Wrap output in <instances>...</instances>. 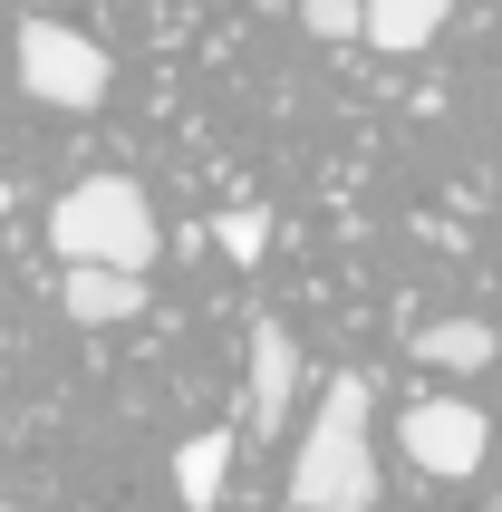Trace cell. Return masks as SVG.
I'll use <instances>...</instances> for the list:
<instances>
[{
    "label": "cell",
    "instance_id": "13",
    "mask_svg": "<svg viewBox=\"0 0 502 512\" xmlns=\"http://www.w3.org/2000/svg\"><path fill=\"white\" fill-rule=\"evenodd\" d=\"M493 184H502V165H493Z\"/></svg>",
    "mask_w": 502,
    "mask_h": 512
},
{
    "label": "cell",
    "instance_id": "4",
    "mask_svg": "<svg viewBox=\"0 0 502 512\" xmlns=\"http://www.w3.org/2000/svg\"><path fill=\"white\" fill-rule=\"evenodd\" d=\"M483 455H493L483 406H464V397H416L406 406V464H416V474L464 484V474H483Z\"/></svg>",
    "mask_w": 502,
    "mask_h": 512
},
{
    "label": "cell",
    "instance_id": "7",
    "mask_svg": "<svg viewBox=\"0 0 502 512\" xmlns=\"http://www.w3.org/2000/svg\"><path fill=\"white\" fill-rule=\"evenodd\" d=\"M454 0H358V39L367 49H387V58H416L435 29H445Z\"/></svg>",
    "mask_w": 502,
    "mask_h": 512
},
{
    "label": "cell",
    "instance_id": "6",
    "mask_svg": "<svg viewBox=\"0 0 502 512\" xmlns=\"http://www.w3.org/2000/svg\"><path fill=\"white\" fill-rule=\"evenodd\" d=\"M58 310L78 319V329H116V319H136V310H145V271L68 261V281H58Z\"/></svg>",
    "mask_w": 502,
    "mask_h": 512
},
{
    "label": "cell",
    "instance_id": "8",
    "mask_svg": "<svg viewBox=\"0 0 502 512\" xmlns=\"http://www.w3.org/2000/svg\"><path fill=\"white\" fill-rule=\"evenodd\" d=\"M416 358L425 368H493V329H483V319H435V329H416Z\"/></svg>",
    "mask_w": 502,
    "mask_h": 512
},
{
    "label": "cell",
    "instance_id": "9",
    "mask_svg": "<svg viewBox=\"0 0 502 512\" xmlns=\"http://www.w3.org/2000/svg\"><path fill=\"white\" fill-rule=\"evenodd\" d=\"M223 464H232V435H194V445L174 455V493H184L194 512H213L223 503Z\"/></svg>",
    "mask_w": 502,
    "mask_h": 512
},
{
    "label": "cell",
    "instance_id": "10",
    "mask_svg": "<svg viewBox=\"0 0 502 512\" xmlns=\"http://www.w3.org/2000/svg\"><path fill=\"white\" fill-rule=\"evenodd\" d=\"M213 242H223L232 261H261L271 252V213H261V203H232V213H213Z\"/></svg>",
    "mask_w": 502,
    "mask_h": 512
},
{
    "label": "cell",
    "instance_id": "2",
    "mask_svg": "<svg viewBox=\"0 0 502 512\" xmlns=\"http://www.w3.org/2000/svg\"><path fill=\"white\" fill-rule=\"evenodd\" d=\"M49 242L58 261H107V271H145L155 261V203H145L136 174H87V184H68L49 213Z\"/></svg>",
    "mask_w": 502,
    "mask_h": 512
},
{
    "label": "cell",
    "instance_id": "5",
    "mask_svg": "<svg viewBox=\"0 0 502 512\" xmlns=\"http://www.w3.org/2000/svg\"><path fill=\"white\" fill-rule=\"evenodd\" d=\"M290 397H300V339L261 319L251 329V435H280L290 426Z\"/></svg>",
    "mask_w": 502,
    "mask_h": 512
},
{
    "label": "cell",
    "instance_id": "3",
    "mask_svg": "<svg viewBox=\"0 0 502 512\" xmlns=\"http://www.w3.org/2000/svg\"><path fill=\"white\" fill-rule=\"evenodd\" d=\"M20 87L39 97V107H107V49L97 39H78L68 20H20Z\"/></svg>",
    "mask_w": 502,
    "mask_h": 512
},
{
    "label": "cell",
    "instance_id": "11",
    "mask_svg": "<svg viewBox=\"0 0 502 512\" xmlns=\"http://www.w3.org/2000/svg\"><path fill=\"white\" fill-rule=\"evenodd\" d=\"M309 39H358V0H300Z\"/></svg>",
    "mask_w": 502,
    "mask_h": 512
},
{
    "label": "cell",
    "instance_id": "12",
    "mask_svg": "<svg viewBox=\"0 0 502 512\" xmlns=\"http://www.w3.org/2000/svg\"><path fill=\"white\" fill-rule=\"evenodd\" d=\"M0 512H20V503H0Z\"/></svg>",
    "mask_w": 502,
    "mask_h": 512
},
{
    "label": "cell",
    "instance_id": "1",
    "mask_svg": "<svg viewBox=\"0 0 502 512\" xmlns=\"http://www.w3.org/2000/svg\"><path fill=\"white\" fill-rule=\"evenodd\" d=\"M367 416H377V387L358 368H338L300 435V455H290V512H377V435H367Z\"/></svg>",
    "mask_w": 502,
    "mask_h": 512
}]
</instances>
